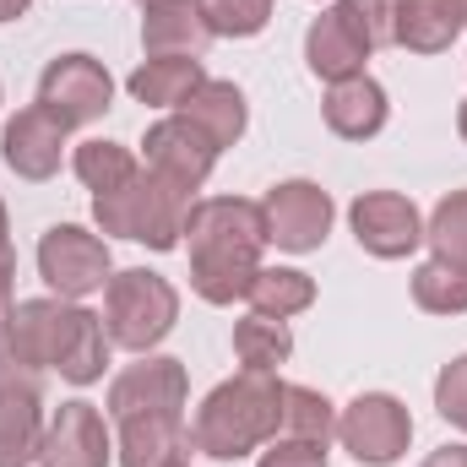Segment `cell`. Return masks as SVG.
<instances>
[{
    "label": "cell",
    "instance_id": "obj_37",
    "mask_svg": "<svg viewBox=\"0 0 467 467\" xmlns=\"http://www.w3.org/2000/svg\"><path fill=\"white\" fill-rule=\"evenodd\" d=\"M0 99H5V93H0Z\"/></svg>",
    "mask_w": 467,
    "mask_h": 467
},
{
    "label": "cell",
    "instance_id": "obj_4",
    "mask_svg": "<svg viewBox=\"0 0 467 467\" xmlns=\"http://www.w3.org/2000/svg\"><path fill=\"white\" fill-rule=\"evenodd\" d=\"M283 386L277 375L239 369L234 380L213 386L191 419V446L213 462H239L283 435Z\"/></svg>",
    "mask_w": 467,
    "mask_h": 467
},
{
    "label": "cell",
    "instance_id": "obj_18",
    "mask_svg": "<svg viewBox=\"0 0 467 467\" xmlns=\"http://www.w3.org/2000/svg\"><path fill=\"white\" fill-rule=\"evenodd\" d=\"M369 55H375V49L353 33L348 16H343L337 5H327V11L310 22V33H305V66H310L321 82L364 77V60H369Z\"/></svg>",
    "mask_w": 467,
    "mask_h": 467
},
{
    "label": "cell",
    "instance_id": "obj_19",
    "mask_svg": "<svg viewBox=\"0 0 467 467\" xmlns=\"http://www.w3.org/2000/svg\"><path fill=\"white\" fill-rule=\"evenodd\" d=\"M202 82H207V66L196 55H147L125 77V93L147 109H180Z\"/></svg>",
    "mask_w": 467,
    "mask_h": 467
},
{
    "label": "cell",
    "instance_id": "obj_35",
    "mask_svg": "<svg viewBox=\"0 0 467 467\" xmlns=\"http://www.w3.org/2000/svg\"><path fill=\"white\" fill-rule=\"evenodd\" d=\"M457 130H462V141H467V99H462V109H457Z\"/></svg>",
    "mask_w": 467,
    "mask_h": 467
},
{
    "label": "cell",
    "instance_id": "obj_23",
    "mask_svg": "<svg viewBox=\"0 0 467 467\" xmlns=\"http://www.w3.org/2000/svg\"><path fill=\"white\" fill-rule=\"evenodd\" d=\"M234 353H239L244 369L277 375V369L288 364V353H294V332H288V321H272V316H255V310H250V316L234 327Z\"/></svg>",
    "mask_w": 467,
    "mask_h": 467
},
{
    "label": "cell",
    "instance_id": "obj_9",
    "mask_svg": "<svg viewBox=\"0 0 467 467\" xmlns=\"http://www.w3.org/2000/svg\"><path fill=\"white\" fill-rule=\"evenodd\" d=\"M44 369L0 343V467H27L44 451Z\"/></svg>",
    "mask_w": 467,
    "mask_h": 467
},
{
    "label": "cell",
    "instance_id": "obj_22",
    "mask_svg": "<svg viewBox=\"0 0 467 467\" xmlns=\"http://www.w3.org/2000/svg\"><path fill=\"white\" fill-rule=\"evenodd\" d=\"M244 299H250V310H255V316L288 321V316H299V310H310V305H316V277H310V272H299V266H261Z\"/></svg>",
    "mask_w": 467,
    "mask_h": 467
},
{
    "label": "cell",
    "instance_id": "obj_6",
    "mask_svg": "<svg viewBox=\"0 0 467 467\" xmlns=\"http://www.w3.org/2000/svg\"><path fill=\"white\" fill-rule=\"evenodd\" d=\"M180 321V288L163 272L125 266L104 288V332L125 353H152Z\"/></svg>",
    "mask_w": 467,
    "mask_h": 467
},
{
    "label": "cell",
    "instance_id": "obj_10",
    "mask_svg": "<svg viewBox=\"0 0 467 467\" xmlns=\"http://www.w3.org/2000/svg\"><path fill=\"white\" fill-rule=\"evenodd\" d=\"M38 277L60 294V299H88L99 288H109L115 277V255H109V239L88 234L82 223H55L38 239Z\"/></svg>",
    "mask_w": 467,
    "mask_h": 467
},
{
    "label": "cell",
    "instance_id": "obj_28",
    "mask_svg": "<svg viewBox=\"0 0 467 467\" xmlns=\"http://www.w3.org/2000/svg\"><path fill=\"white\" fill-rule=\"evenodd\" d=\"M213 38H255L272 22V0H202Z\"/></svg>",
    "mask_w": 467,
    "mask_h": 467
},
{
    "label": "cell",
    "instance_id": "obj_14",
    "mask_svg": "<svg viewBox=\"0 0 467 467\" xmlns=\"http://www.w3.org/2000/svg\"><path fill=\"white\" fill-rule=\"evenodd\" d=\"M44 467H109L115 462V441H109V424L93 402L71 397L55 408L49 430H44V451H38Z\"/></svg>",
    "mask_w": 467,
    "mask_h": 467
},
{
    "label": "cell",
    "instance_id": "obj_36",
    "mask_svg": "<svg viewBox=\"0 0 467 467\" xmlns=\"http://www.w3.org/2000/svg\"><path fill=\"white\" fill-rule=\"evenodd\" d=\"M163 467H191V462H185V451H174V457H169Z\"/></svg>",
    "mask_w": 467,
    "mask_h": 467
},
{
    "label": "cell",
    "instance_id": "obj_7",
    "mask_svg": "<svg viewBox=\"0 0 467 467\" xmlns=\"http://www.w3.org/2000/svg\"><path fill=\"white\" fill-rule=\"evenodd\" d=\"M38 109L49 119H60L66 130H82L93 119H104L115 109V77L104 60L71 49V55H55L38 77Z\"/></svg>",
    "mask_w": 467,
    "mask_h": 467
},
{
    "label": "cell",
    "instance_id": "obj_24",
    "mask_svg": "<svg viewBox=\"0 0 467 467\" xmlns=\"http://www.w3.org/2000/svg\"><path fill=\"white\" fill-rule=\"evenodd\" d=\"M71 169H77V180H82L93 196H104V191H119V185L141 169V158H136L125 141H104V136H93V141H82V147L71 152Z\"/></svg>",
    "mask_w": 467,
    "mask_h": 467
},
{
    "label": "cell",
    "instance_id": "obj_16",
    "mask_svg": "<svg viewBox=\"0 0 467 467\" xmlns=\"http://www.w3.org/2000/svg\"><path fill=\"white\" fill-rule=\"evenodd\" d=\"M321 115H327V130H332V136H343V141H369V136L386 130L391 104H386V88L364 71V77H348V82H332V88H327Z\"/></svg>",
    "mask_w": 467,
    "mask_h": 467
},
{
    "label": "cell",
    "instance_id": "obj_17",
    "mask_svg": "<svg viewBox=\"0 0 467 467\" xmlns=\"http://www.w3.org/2000/svg\"><path fill=\"white\" fill-rule=\"evenodd\" d=\"M213 27L202 16V0H147L141 5V49L147 55H207Z\"/></svg>",
    "mask_w": 467,
    "mask_h": 467
},
{
    "label": "cell",
    "instance_id": "obj_2",
    "mask_svg": "<svg viewBox=\"0 0 467 467\" xmlns=\"http://www.w3.org/2000/svg\"><path fill=\"white\" fill-rule=\"evenodd\" d=\"M191 250V288L207 305H234L250 294L255 272H261V250H266V218L261 202L244 196H207L191 202L185 213V239Z\"/></svg>",
    "mask_w": 467,
    "mask_h": 467
},
{
    "label": "cell",
    "instance_id": "obj_27",
    "mask_svg": "<svg viewBox=\"0 0 467 467\" xmlns=\"http://www.w3.org/2000/svg\"><path fill=\"white\" fill-rule=\"evenodd\" d=\"M424 244H430L441 261L467 266V191L441 196V207H435L430 223H424Z\"/></svg>",
    "mask_w": 467,
    "mask_h": 467
},
{
    "label": "cell",
    "instance_id": "obj_33",
    "mask_svg": "<svg viewBox=\"0 0 467 467\" xmlns=\"http://www.w3.org/2000/svg\"><path fill=\"white\" fill-rule=\"evenodd\" d=\"M419 467H467V446H441V451H430Z\"/></svg>",
    "mask_w": 467,
    "mask_h": 467
},
{
    "label": "cell",
    "instance_id": "obj_31",
    "mask_svg": "<svg viewBox=\"0 0 467 467\" xmlns=\"http://www.w3.org/2000/svg\"><path fill=\"white\" fill-rule=\"evenodd\" d=\"M255 467H327V446L299 441V435H277V441L261 451V462Z\"/></svg>",
    "mask_w": 467,
    "mask_h": 467
},
{
    "label": "cell",
    "instance_id": "obj_13",
    "mask_svg": "<svg viewBox=\"0 0 467 467\" xmlns=\"http://www.w3.org/2000/svg\"><path fill=\"white\" fill-rule=\"evenodd\" d=\"M348 223L358 250H369L375 261H402L424 244V218L402 191H364L348 207Z\"/></svg>",
    "mask_w": 467,
    "mask_h": 467
},
{
    "label": "cell",
    "instance_id": "obj_15",
    "mask_svg": "<svg viewBox=\"0 0 467 467\" xmlns=\"http://www.w3.org/2000/svg\"><path fill=\"white\" fill-rule=\"evenodd\" d=\"M66 136H71V130H66L60 119H49L38 104H27V109H16V115L5 119V130H0V158H5V169H11L16 180L44 185V180L60 174Z\"/></svg>",
    "mask_w": 467,
    "mask_h": 467
},
{
    "label": "cell",
    "instance_id": "obj_11",
    "mask_svg": "<svg viewBox=\"0 0 467 467\" xmlns=\"http://www.w3.org/2000/svg\"><path fill=\"white\" fill-rule=\"evenodd\" d=\"M261 218H266V244H277L288 255H310V250L327 244L337 207L316 180H283V185L266 191Z\"/></svg>",
    "mask_w": 467,
    "mask_h": 467
},
{
    "label": "cell",
    "instance_id": "obj_5",
    "mask_svg": "<svg viewBox=\"0 0 467 467\" xmlns=\"http://www.w3.org/2000/svg\"><path fill=\"white\" fill-rule=\"evenodd\" d=\"M191 202H196L191 191H180L174 180H163L141 163L119 191L93 196V223L109 239H130V244H147V250H180Z\"/></svg>",
    "mask_w": 467,
    "mask_h": 467
},
{
    "label": "cell",
    "instance_id": "obj_32",
    "mask_svg": "<svg viewBox=\"0 0 467 467\" xmlns=\"http://www.w3.org/2000/svg\"><path fill=\"white\" fill-rule=\"evenodd\" d=\"M16 310V250H11V218H5V202H0V332Z\"/></svg>",
    "mask_w": 467,
    "mask_h": 467
},
{
    "label": "cell",
    "instance_id": "obj_1",
    "mask_svg": "<svg viewBox=\"0 0 467 467\" xmlns=\"http://www.w3.org/2000/svg\"><path fill=\"white\" fill-rule=\"evenodd\" d=\"M185 402L191 375L169 353H141L109 380V424H115L119 467H163L185 451Z\"/></svg>",
    "mask_w": 467,
    "mask_h": 467
},
{
    "label": "cell",
    "instance_id": "obj_8",
    "mask_svg": "<svg viewBox=\"0 0 467 467\" xmlns=\"http://www.w3.org/2000/svg\"><path fill=\"white\" fill-rule=\"evenodd\" d=\"M337 441L358 467H391L408 457L413 441V413L391 391H358L337 413Z\"/></svg>",
    "mask_w": 467,
    "mask_h": 467
},
{
    "label": "cell",
    "instance_id": "obj_34",
    "mask_svg": "<svg viewBox=\"0 0 467 467\" xmlns=\"http://www.w3.org/2000/svg\"><path fill=\"white\" fill-rule=\"evenodd\" d=\"M27 5H33V0H0V22H16V16H27Z\"/></svg>",
    "mask_w": 467,
    "mask_h": 467
},
{
    "label": "cell",
    "instance_id": "obj_20",
    "mask_svg": "<svg viewBox=\"0 0 467 467\" xmlns=\"http://www.w3.org/2000/svg\"><path fill=\"white\" fill-rule=\"evenodd\" d=\"M467 33V0H402L397 44L408 55H446Z\"/></svg>",
    "mask_w": 467,
    "mask_h": 467
},
{
    "label": "cell",
    "instance_id": "obj_12",
    "mask_svg": "<svg viewBox=\"0 0 467 467\" xmlns=\"http://www.w3.org/2000/svg\"><path fill=\"white\" fill-rule=\"evenodd\" d=\"M141 158H147L152 174H163V180H174L180 191L196 196V191L213 180V169H218V141H213L196 119H185L180 109H174V115H163V119L147 125Z\"/></svg>",
    "mask_w": 467,
    "mask_h": 467
},
{
    "label": "cell",
    "instance_id": "obj_21",
    "mask_svg": "<svg viewBox=\"0 0 467 467\" xmlns=\"http://www.w3.org/2000/svg\"><path fill=\"white\" fill-rule=\"evenodd\" d=\"M180 115L196 119L213 141H218V152L223 147H234L239 136H244V125H250V104H244V93L234 88V82H223V77H207L185 104H180Z\"/></svg>",
    "mask_w": 467,
    "mask_h": 467
},
{
    "label": "cell",
    "instance_id": "obj_25",
    "mask_svg": "<svg viewBox=\"0 0 467 467\" xmlns=\"http://www.w3.org/2000/svg\"><path fill=\"white\" fill-rule=\"evenodd\" d=\"M413 305L424 316H462L467 310V266H451L441 255H430L424 266H413Z\"/></svg>",
    "mask_w": 467,
    "mask_h": 467
},
{
    "label": "cell",
    "instance_id": "obj_38",
    "mask_svg": "<svg viewBox=\"0 0 467 467\" xmlns=\"http://www.w3.org/2000/svg\"><path fill=\"white\" fill-rule=\"evenodd\" d=\"M141 5H147V0H141Z\"/></svg>",
    "mask_w": 467,
    "mask_h": 467
},
{
    "label": "cell",
    "instance_id": "obj_3",
    "mask_svg": "<svg viewBox=\"0 0 467 467\" xmlns=\"http://www.w3.org/2000/svg\"><path fill=\"white\" fill-rule=\"evenodd\" d=\"M0 343L33 369H55L71 386H93L109 369V332L104 316H93L77 299H16Z\"/></svg>",
    "mask_w": 467,
    "mask_h": 467
},
{
    "label": "cell",
    "instance_id": "obj_30",
    "mask_svg": "<svg viewBox=\"0 0 467 467\" xmlns=\"http://www.w3.org/2000/svg\"><path fill=\"white\" fill-rule=\"evenodd\" d=\"M435 413H441L451 430H467V353H457V358L435 375Z\"/></svg>",
    "mask_w": 467,
    "mask_h": 467
},
{
    "label": "cell",
    "instance_id": "obj_26",
    "mask_svg": "<svg viewBox=\"0 0 467 467\" xmlns=\"http://www.w3.org/2000/svg\"><path fill=\"white\" fill-rule=\"evenodd\" d=\"M283 435L332 446V435H337V408H332L321 391H310V386H283Z\"/></svg>",
    "mask_w": 467,
    "mask_h": 467
},
{
    "label": "cell",
    "instance_id": "obj_29",
    "mask_svg": "<svg viewBox=\"0 0 467 467\" xmlns=\"http://www.w3.org/2000/svg\"><path fill=\"white\" fill-rule=\"evenodd\" d=\"M337 11L348 16V27L369 44V49H386L397 44V22H402V0H337Z\"/></svg>",
    "mask_w": 467,
    "mask_h": 467
}]
</instances>
